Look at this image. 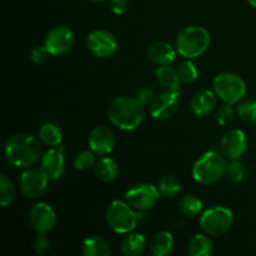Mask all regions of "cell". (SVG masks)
<instances>
[{
  "label": "cell",
  "instance_id": "8fae6325",
  "mask_svg": "<svg viewBox=\"0 0 256 256\" xmlns=\"http://www.w3.org/2000/svg\"><path fill=\"white\" fill-rule=\"evenodd\" d=\"M180 104V92L162 90L156 94L150 104V114L156 120H169L178 112Z\"/></svg>",
  "mask_w": 256,
  "mask_h": 256
},
{
  "label": "cell",
  "instance_id": "ba28073f",
  "mask_svg": "<svg viewBox=\"0 0 256 256\" xmlns=\"http://www.w3.org/2000/svg\"><path fill=\"white\" fill-rule=\"evenodd\" d=\"M160 195L162 194L155 185L140 182L125 192V202L136 212H148L158 204Z\"/></svg>",
  "mask_w": 256,
  "mask_h": 256
},
{
  "label": "cell",
  "instance_id": "9c48e42d",
  "mask_svg": "<svg viewBox=\"0 0 256 256\" xmlns=\"http://www.w3.org/2000/svg\"><path fill=\"white\" fill-rule=\"evenodd\" d=\"M49 178L42 168L29 166L22 172L20 176V192L28 199H39L45 194Z\"/></svg>",
  "mask_w": 256,
  "mask_h": 256
},
{
  "label": "cell",
  "instance_id": "9a60e30c",
  "mask_svg": "<svg viewBox=\"0 0 256 256\" xmlns=\"http://www.w3.org/2000/svg\"><path fill=\"white\" fill-rule=\"evenodd\" d=\"M115 144H116V139H115L114 132L104 125L95 126L88 138L89 149L95 155H100V156L109 155L114 150Z\"/></svg>",
  "mask_w": 256,
  "mask_h": 256
},
{
  "label": "cell",
  "instance_id": "e575fe53",
  "mask_svg": "<svg viewBox=\"0 0 256 256\" xmlns=\"http://www.w3.org/2000/svg\"><path fill=\"white\" fill-rule=\"evenodd\" d=\"M155 96H156V94H155V92L150 86L140 88L136 92V94H135V98H136L144 106L152 104V100L155 99Z\"/></svg>",
  "mask_w": 256,
  "mask_h": 256
},
{
  "label": "cell",
  "instance_id": "83f0119b",
  "mask_svg": "<svg viewBox=\"0 0 256 256\" xmlns=\"http://www.w3.org/2000/svg\"><path fill=\"white\" fill-rule=\"evenodd\" d=\"M246 165L242 162H240V159L230 160V162H228L225 178H226L230 182H232V184H239V182H244V179L246 178Z\"/></svg>",
  "mask_w": 256,
  "mask_h": 256
},
{
  "label": "cell",
  "instance_id": "d6a6232c",
  "mask_svg": "<svg viewBox=\"0 0 256 256\" xmlns=\"http://www.w3.org/2000/svg\"><path fill=\"white\" fill-rule=\"evenodd\" d=\"M95 154L92 150H84V152H80L79 154H76V156L74 158V165L75 169L78 172H86L90 170L92 168H94L95 165Z\"/></svg>",
  "mask_w": 256,
  "mask_h": 256
},
{
  "label": "cell",
  "instance_id": "f546056e",
  "mask_svg": "<svg viewBox=\"0 0 256 256\" xmlns=\"http://www.w3.org/2000/svg\"><path fill=\"white\" fill-rule=\"evenodd\" d=\"M176 70L182 84H192V82H196L198 76H199L196 66L192 62V59H186L180 62Z\"/></svg>",
  "mask_w": 256,
  "mask_h": 256
},
{
  "label": "cell",
  "instance_id": "4fadbf2b",
  "mask_svg": "<svg viewBox=\"0 0 256 256\" xmlns=\"http://www.w3.org/2000/svg\"><path fill=\"white\" fill-rule=\"evenodd\" d=\"M58 216L52 205L46 202H36L29 212V224L35 232L48 234L55 228Z\"/></svg>",
  "mask_w": 256,
  "mask_h": 256
},
{
  "label": "cell",
  "instance_id": "d4e9b609",
  "mask_svg": "<svg viewBox=\"0 0 256 256\" xmlns=\"http://www.w3.org/2000/svg\"><path fill=\"white\" fill-rule=\"evenodd\" d=\"M188 254L190 256H209L212 254V242L208 234H196L188 244Z\"/></svg>",
  "mask_w": 256,
  "mask_h": 256
},
{
  "label": "cell",
  "instance_id": "ac0fdd59",
  "mask_svg": "<svg viewBox=\"0 0 256 256\" xmlns=\"http://www.w3.org/2000/svg\"><path fill=\"white\" fill-rule=\"evenodd\" d=\"M178 52L175 45L166 42H156L148 49V56L156 65H172L174 62Z\"/></svg>",
  "mask_w": 256,
  "mask_h": 256
},
{
  "label": "cell",
  "instance_id": "6da1fadb",
  "mask_svg": "<svg viewBox=\"0 0 256 256\" xmlns=\"http://www.w3.org/2000/svg\"><path fill=\"white\" fill-rule=\"evenodd\" d=\"M42 142L40 139L25 132L14 134L4 145L5 159L16 168L34 166L42 156Z\"/></svg>",
  "mask_w": 256,
  "mask_h": 256
},
{
  "label": "cell",
  "instance_id": "1f68e13d",
  "mask_svg": "<svg viewBox=\"0 0 256 256\" xmlns=\"http://www.w3.org/2000/svg\"><path fill=\"white\" fill-rule=\"evenodd\" d=\"M236 115L238 112H235L232 105L224 102V104L220 105L216 109V112H215V120H216V122L220 126H228V125H230L234 122Z\"/></svg>",
  "mask_w": 256,
  "mask_h": 256
},
{
  "label": "cell",
  "instance_id": "74e56055",
  "mask_svg": "<svg viewBox=\"0 0 256 256\" xmlns=\"http://www.w3.org/2000/svg\"><path fill=\"white\" fill-rule=\"evenodd\" d=\"M246 2H249V4L252 5V8H255V9H256V0H246Z\"/></svg>",
  "mask_w": 256,
  "mask_h": 256
},
{
  "label": "cell",
  "instance_id": "ffe728a7",
  "mask_svg": "<svg viewBox=\"0 0 256 256\" xmlns=\"http://www.w3.org/2000/svg\"><path fill=\"white\" fill-rule=\"evenodd\" d=\"M95 176L104 182H114L119 175V164L110 156H102L94 165Z\"/></svg>",
  "mask_w": 256,
  "mask_h": 256
},
{
  "label": "cell",
  "instance_id": "836d02e7",
  "mask_svg": "<svg viewBox=\"0 0 256 256\" xmlns=\"http://www.w3.org/2000/svg\"><path fill=\"white\" fill-rule=\"evenodd\" d=\"M50 246H52V242H50V239L46 236V234L36 232L35 238L32 239V249H34V252L38 255L46 254L50 250Z\"/></svg>",
  "mask_w": 256,
  "mask_h": 256
},
{
  "label": "cell",
  "instance_id": "44dd1931",
  "mask_svg": "<svg viewBox=\"0 0 256 256\" xmlns=\"http://www.w3.org/2000/svg\"><path fill=\"white\" fill-rule=\"evenodd\" d=\"M148 246L144 235L138 232H128L126 236L120 242V249L125 256H139L145 252Z\"/></svg>",
  "mask_w": 256,
  "mask_h": 256
},
{
  "label": "cell",
  "instance_id": "3957f363",
  "mask_svg": "<svg viewBox=\"0 0 256 256\" xmlns=\"http://www.w3.org/2000/svg\"><path fill=\"white\" fill-rule=\"evenodd\" d=\"M229 160L219 152H208L195 162L192 166V178L202 185H212L225 178Z\"/></svg>",
  "mask_w": 256,
  "mask_h": 256
},
{
  "label": "cell",
  "instance_id": "4dcf8cb0",
  "mask_svg": "<svg viewBox=\"0 0 256 256\" xmlns=\"http://www.w3.org/2000/svg\"><path fill=\"white\" fill-rule=\"evenodd\" d=\"M236 112L245 124L256 125V100H245L240 102Z\"/></svg>",
  "mask_w": 256,
  "mask_h": 256
},
{
  "label": "cell",
  "instance_id": "30bf717a",
  "mask_svg": "<svg viewBox=\"0 0 256 256\" xmlns=\"http://www.w3.org/2000/svg\"><path fill=\"white\" fill-rule=\"evenodd\" d=\"M86 48L98 58H110L118 52L119 42L116 36L109 30L96 29L86 36Z\"/></svg>",
  "mask_w": 256,
  "mask_h": 256
},
{
  "label": "cell",
  "instance_id": "603a6c76",
  "mask_svg": "<svg viewBox=\"0 0 256 256\" xmlns=\"http://www.w3.org/2000/svg\"><path fill=\"white\" fill-rule=\"evenodd\" d=\"M82 252L85 256H108L112 252V249L104 238L89 236L82 242Z\"/></svg>",
  "mask_w": 256,
  "mask_h": 256
},
{
  "label": "cell",
  "instance_id": "f35d334b",
  "mask_svg": "<svg viewBox=\"0 0 256 256\" xmlns=\"http://www.w3.org/2000/svg\"><path fill=\"white\" fill-rule=\"evenodd\" d=\"M89 2H105V0H89Z\"/></svg>",
  "mask_w": 256,
  "mask_h": 256
},
{
  "label": "cell",
  "instance_id": "2e32d148",
  "mask_svg": "<svg viewBox=\"0 0 256 256\" xmlns=\"http://www.w3.org/2000/svg\"><path fill=\"white\" fill-rule=\"evenodd\" d=\"M40 168L49 180H58L62 176L65 170L64 152L62 148H50L40 159Z\"/></svg>",
  "mask_w": 256,
  "mask_h": 256
},
{
  "label": "cell",
  "instance_id": "f1b7e54d",
  "mask_svg": "<svg viewBox=\"0 0 256 256\" xmlns=\"http://www.w3.org/2000/svg\"><path fill=\"white\" fill-rule=\"evenodd\" d=\"M16 196V190L14 184L6 175L0 176V204L2 208H6L12 204Z\"/></svg>",
  "mask_w": 256,
  "mask_h": 256
},
{
  "label": "cell",
  "instance_id": "52a82bcc",
  "mask_svg": "<svg viewBox=\"0 0 256 256\" xmlns=\"http://www.w3.org/2000/svg\"><path fill=\"white\" fill-rule=\"evenodd\" d=\"M234 215L228 208L218 205L205 210L200 216V226L209 236L219 238L226 234L232 226Z\"/></svg>",
  "mask_w": 256,
  "mask_h": 256
},
{
  "label": "cell",
  "instance_id": "cb8c5ba5",
  "mask_svg": "<svg viewBox=\"0 0 256 256\" xmlns=\"http://www.w3.org/2000/svg\"><path fill=\"white\" fill-rule=\"evenodd\" d=\"M39 139L45 146L56 148L62 142V132L54 122H45L39 129Z\"/></svg>",
  "mask_w": 256,
  "mask_h": 256
},
{
  "label": "cell",
  "instance_id": "d590c367",
  "mask_svg": "<svg viewBox=\"0 0 256 256\" xmlns=\"http://www.w3.org/2000/svg\"><path fill=\"white\" fill-rule=\"evenodd\" d=\"M49 55L52 54H50L49 50L46 49L45 45H42V46H35L34 49L32 50V52H30V58H32V60L35 62V64H42L44 62H46Z\"/></svg>",
  "mask_w": 256,
  "mask_h": 256
},
{
  "label": "cell",
  "instance_id": "484cf974",
  "mask_svg": "<svg viewBox=\"0 0 256 256\" xmlns=\"http://www.w3.org/2000/svg\"><path fill=\"white\" fill-rule=\"evenodd\" d=\"M180 214L186 218H195L202 212V202L196 195H185L178 204Z\"/></svg>",
  "mask_w": 256,
  "mask_h": 256
},
{
  "label": "cell",
  "instance_id": "8d00e7d4",
  "mask_svg": "<svg viewBox=\"0 0 256 256\" xmlns=\"http://www.w3.org/2000/svg\"><path fill=\"white\" fill-rule=\"evenodd\" d=\"M109 6L112 14L122 15L126 12L129 6V0H110Z\"/></svg>",
  "mask_w": 256,
  "mask_h": 256
},
{
  "label": "cell",
  "instance_id": "5bb4252c",
  "mask_svg": "<svg viewBox=\"0 0 256 256\" xmlns=\"http://www.w3.org/2000/svg\"><path fill=\"white\" fill-rule=\"evenodd\" d=\"M248 148L246 135L240 129H229L222 138L220 152L228 160H238L245 154Z\"/></svg>",
  "mask_w": 256,
  "mask_h": 256
},
{
  "label": "cell",
  "instance_id": "8992f818",
  "mask_svg": "<svg viewBox=\"0 0 256 256\" xmlns=\"http://www.w3.org/2000/svg\"><path fill=\"white\" fill-rule=\"evenodd\" d=\"M212 88L218 98L232 105L242 102V99L246 94V84L244 79L230 72L218 74L212 82Z\"/></svg>",
  "mask_w": 256,
  "mask_h": 256
},
{
  "label": "cell",
  "instance_id": "7402d4cb",
  "mask_svg": "<svg viewBox=\"0 0 256 256\" xmlns=\"http://www.w3.org/2000/svg\"><path fill=\"white\" fill-rule=\"evenodd\" d=\"M155 76L156 80L168 90H175L180 92V85L182 84L180 80L178 70L174 69L170 65H159L155 70Z\"/></svg>",
  "mask_w": 256,
  "mask_h": 256
},
{
  "label": "cell",
  "instance_id": "7a4b0ae2",
  "mask_svg": "<svg viewBox=\"0 0 256 256\" xmlns=\"http://www.w3.org/2000/svg\"><path fill=\"white\" fill-rule=\"evenodd\" d=\"M145 116L144 105L132 96H119L110 102L108 106V118L110 122L124 132L140 126Z\"/></svg>",
  "mask_w": 256,
  "mask_h": 256
},
{
  "label": "cell",
  "instance_id": "4316f807",
  "mask_svg": "<svg viewBox=\"0 0 256 256\" xmlns=\"http://www.w3.org/2000/svg\"><path fill=\"white\" fill-rule=\"evenodd\" d=\"M158 189L164 198H175L182 192V184L175 175H165L159 180Z\"/></svg>",
  "mask_w": 256,
  "mask_h": 256
},
{
  "label": "cell",
  "instance_id": "e0dca14e",
  "mask_svg": "<svg viewBox=\"0 0 256 256\" xmlns=\"http://www.w3.org/2000/svg\"><path fill=\"white\" fill-rule=\"evenodd\" d=\"M218 95L214 90L202 89L192 95L190 100V109L196 116H206L216 108Z\"/></svg>",
  "mask_w": 256,
  "mask_h": 256
},
{
  "label": "cell",
  "instance_id": "5b68a950",
  "mask_svg": "<svg viewBox=\"0 0 256 256\" xmlns=\"http://www.w3.org/2000/svg\"><path fill=\"white\" fill-rule=\"evenodd\" d=\"M138 212L126 202L112 200L105 212V220L110 230L116 234H128L138 224Z\"/></svg>",
  "mask_w": 256,
  "mask_h": 256
},
{
  "label": "cell",
  "instance_id": "7c38bea8",
  "mask_svg": "<svg viewBox=\"0 0 256 256\" xmlns=\"http://www.w3.org/2000/svg\"><path fill=\"white\" fill-rule=\"evenodd\" d=\"M75 42L74 32L66 25H56L45 35L44 45L52 55L66 54Z\"/></svg>",
  "mask_w": 256,
  "mask_h": 256
},
{
  "label": "cell",
  "instance_id": "d6986e66",
  "mask_svg": "<svg viewBox=\"0 0 256 256\" xmlns=\"http://www.w3.org/2000/svg\"><path fill=\"white\" fill-rule=\"evenodd\" d=\"M175 240L172 232H156L150 240V252L154 256H168L174 252Z\"/></svg>",
  "mask_w": 256,
  "mask_h": 256
},
{
  "label": "cell",
  "instance_id": "277c9868",
  "mask_svg": "<svg viewBox=\"0 0 256 256\" xmlns=\"http://www.w3.org/2000/svg\"><path fill=\"white\" fill-rule=\"evenodd\" d=\"M210 32L200 25H190L184 28L175 39L178 54L185 59H195L204 54L210 46Z\"/></svg>",
  "mask_w": 256,
  "mask_h": 256
}]
</instances>
